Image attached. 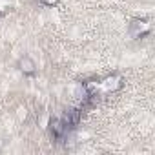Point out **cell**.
I'll return each instance as SVG.
<instances>
[{
	"instance_id": "cell-1",
	"label": "cell",
	"mask_w": 155,
	"mask_h": 155,
	"mask_svg": "<svg viewBox=\"0 0 155 155\" xmlns=\"http://www.w3.org/2000/svg\"><path fill=\"white\" fill-rule=\"evenodd\" d=\"M150 29H151V24H150L148 20H144V18H135V20H131V24H130V28H128V31H130V35H131L133 38H140V37L148 35Z\"/></svg>"
},
{
	"instance_id": "cell-2",
	"label": "cell",
	"mask_w": 155,
	"mask_h": 155,
	"mask_svg": "<svg viewBox=\"0 0 155 155\" xmlns=\"http://www.w3.org/2000/svg\"><path fill=\"white\" fill-rule=\"evenodd\" d=\"M49 130H51V135H53L57 140L64 139L66 133H68V128H66V124L62 122V119H53V120L49 122Z\"/></svg>"
},
{
	"instance_id": "cell-3",
	"label": "cell",
	"mask_w": 155,
	"mask_h": 155,
	"mask_svg": "<svg viewBox=\"0 0 155 155\" xmlns=\"http://www.w3.org/2000/svg\"><path fill=\"white\" fill-rule=\"evenodd\" d=\"M18 68H20V71L24 75H33L35 69H37V64H35V60L31 57H22L18 60Z\"/></svg>"
},
{
	"instance_id": "cell-4",
	"label": "cell",
	"mask_w": 155,
	"mask_h": 155,
	"mask_svg": "<svg viewBox=\"0 0 155 155\" xmlns=\"http://www.w3.org/2000/svg\"><path fill=\"white\" fill-rule=\"evenodd\" d=\"M40 2H42L44 6H55V4L58 2V0H40Z\"/></svg>"
}]
</instances>
